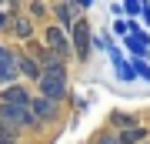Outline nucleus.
<instances>
[{"label":"nucleus","mask_w":150,"mask_h":144,"mask_svg":"<svg viewBox=\"0 0 150 144\" xmlns=\"http://www.w3.org/2000/svg\"><path fill=\"white\" fill-rule=\"evenodd\" d=\"M40 97H47V101H60V97L67 94V67H64V60H54V64H47V67H40Z\"/></svg>","instance_id":"f257e3e1"},{"label":"nucleus","mask_w":150,"mask_h":144,"mask_svg":"<svg viewBox=\"0 0 150 144\" xmlns=\"http://www.w3.org/2000/svg\"><path fill=\"white\" fill-rule=\"evenodd\" d=\"M0 124L7 128H33V114L30 107H17V104H0Z\"/></svg>","instance_id":"f03ea898"},{"label":"nucleus","mask_w":150,"mask_h":144,"mask_svg":"<svg viewBox=\"0 0 150 144\" xmlns=\"http://www.w3.org/2000/svg\"><path fill=\"white\" fill-rule=\"evenodd\" d=\"M70 50L80 60H87V54H90V27H87V20H77L70 27Z\"/></svg>","instance_id":"7ed1b4c3"},{"label":"nucleus","mask_w":150,"mask_h":144,"mask_svg":"<svg viewBox=\"0 0 150 144\" xmlns=\"http://www.w3.org/2000/svg\"><path fill=\"white\" fill-rule=\"evenodd\" d=\"M43 40L50 44V54H54V57H67L70 54V37H67V30H60V27H47Z\"/></svg>","instance_id":"20e7f679"},{"label":"nucleus","mask_w":150,"mask_h":144,"mask_svg":"<svg viewBox=\"0 0 150 144\" xmlns=\"http://www.w3.org/2000/svg\"><path fill=\"white\" fill-rule=\"evenodd\" d=\"M13 77H17V54L0 47V84L10 87V84H13Z\"/></svg>","instance_id":"39448f33"},{"label":"nucleus","mask_w":150,"mask_h":144,"mask_svg":"<svg viewBox=\"0 0 150 144\" xmlns=\"http://www.w3.org/2000/svg\"><path fill=\"white\" fill-rule=\"evenodd\" d=\"M30 114H33V121H54L57 104L47 101V97H30Z\"/></svg>","instance_id":"423d86ee"},{"label":"nucleus","mask_w":150,"mask_h":144,"mask_svg":"<svg viewBox=\"0 0 150 144\" xmlns=\"http://www.w3.org/2000/svg\"><path fill=\"white\" fill-rule=\"evenodd\" d=\"M54 14H57V27L60 30H67V27L77 24V4H57Z\"/></svg>","instance_id":"0eeeda50"},{"label":"nucleus","mask_w":150,"mask_h":144,"mask_svg":"<svg viewBox=\"0 0 150 144\" xmlns=\"http://www.w3.org/2000/svg\"><path fill=\"white\" fill-rule=\"evenodd\" d=\"M4 104H17V107H30V94H27V87H20V84H10L4 91Z\"/></svg>","instance_id":"6e6552de"},{"label":"nucleus","mask_w":150,"mask_h":144,"mask_svg":"<svg viewBox=\"0 0 150 144\" xmlns=\"http://www.w3.org/2000/svg\"><path fill=\"white\" fill-rule=\"evenodd\" d=\"M17 70L27 74V77H33V80H40V64L33 57H27V54H17Z\"/></svg>","instance_id":"1a4fd4ad"},{"label":"nucleus","mask_w":150,"mask_h":144,"mask_svg":"<svg viewBox=\"0 0 150 144\" xmlns=\"http://www.w3.org/2000/svg\"><path fill=\"white\" fill-rule=\"evenodd\" d=\"M110 57H113V67H117V77H120V80H134V77H137V74H134V64H127L117 50H110Z\"/></svg>","instance_id":"9d476101"},{"label":"nucleus","mask_w":150,"mask_h":144,"mask_svg":"<svg viewBox=\"0 0 150 144\" xmlns=\"http://www.w3.org/2000/svg\"><path fill=\"white\" fill-rule=\"evenodd\" d=\"M123 44H127V47L134 50V54H144V50L150 47V37H147V34H140V30H134V34H130V37L123 40Z\"/></svg>","instance_id":"9b49d317"},{"label":"nucleus","mask_w":150,"mask_h":144,"mask_svg":"<svg viewBox=\"0 0 150 144\" xmlns=\"http://www.w3.org/2000/svg\"><path fill=\"white\" fill-rule=\"evenodd\" d=\"M10 27H13V34H17V37H20V40H30V30H33L30 17H17V20H13Z\"/></svg>","instance_id":"f8f14e48"},{"label":"nucleus","mask_w":150,"mask_h":144,"mask_svg":"<svg viewBox=\"0 0 150 144\" xmlns=\"http://www.w3.org/2000/svg\"><path fill=\"white\" fill-rule=\"evenodd\" d=\"M144 134H147L144 128H130V131H120L117 141H120V144H137V141H144Z\"/></svg>","instance_id":"ddd939ff"},{"label":"nucleus","mask_w":150,"mask_h":144,"mask_svg":"<svg viewBox=\"0 0 150 144\" xmlns=\"http://www.w3.org/2000/svg\"><path fill=\"white\" fill-rule=\"evenodd\" d=\"M110 121H113V124H117V128H120V131H130V128H137V117H130V114H120V111H117V114H113V117H110Z\"/></svg>","instance_id":"4468645a"},{"label":"nucleus","mask_w":150,"mask_h":144,"mask_svg":"<svg viewBox=\"0 0 150 144\" xmlns=\"http://www.w3.org/2000/svg\"><path fill=\"white\" fill-rule=\"evenodd\" d=\"M113 34H120V37H130V34H134V27H130L127 20H113Z\"/></svg>","instance_id":"2eb2a0df"},{"label":"nucleus","mask_w":150,"mask_h":144,"mask_svg":"<svg viewBox=\"0 0 150 144\" xmlns=\"http://www.w3.org/2000/svg\"><path fill=\"white\" fill-rule=\"evenodd\" d=\"M30 14L33 17H43V14H47V4H30Z\"/></svg>","instance_id":"dca6fc26"},{"label":"nucleus","mask_w":150,"mask_h":144,"mask_svg":"<svg viewBox=\"0 0 150 144\" xmlns=\"http://www.w3.org/2000/svg\"><path fill=\"white\" fill-rule=\"evenodd\" d=\"M140 17H144V20L150 24V4H144V7H140Z\"/></svg>","instance_id":"f3484780"},{"label":"nucleus","mask_w":150,"mask_h":144,"mask_svg":"<svg viewBox=\"0 0 150 144\" xmlns=\"http://www.w3.org/2000/svg\"><path fill=\"white\" fill-rule=\"evenodd\" d=\"M10 134H13V131L7 128V124H0V138H10Z\"/></svg>","instance_id":"a211bd4d"},{"label":"nucleus","mask_w":150,"mask_h":144,"mask_svg":"<svg viewBox=\"0 0 150 144\" xmlns=\"http://www.w3.org/2000/svg\"><path fill=\"white\" fill-rule=\"evenodd\" d=\"M0 144H17V141H10V138H0Z\"/></svg>","instance_id":"6ab92c4d"},{"label":"nucleus","mask_w":150,"mask_h":144,"mask_svg":"<svg viewBox=\"0 0 150 144\" xmlns=\"http://www.w3.org/2000/svg\"><path fill=\"white\" fill-rule=\"evenodd\" d=\"M4 24H7V14H0V27H4Z\"/></svg>","instance_id":"aec40b11"}]
</instances>
